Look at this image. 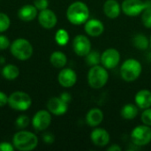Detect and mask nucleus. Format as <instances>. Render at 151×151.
I'll return each mask as SVG.
<instances>
[{"label": "nucleus", "mask_w": 151, "mask_h": 151, "mask_svg": "<svg viewBox=\"0 0 151 151\" xmlns=\"http://www.w3.org/2000/svg\"><path fill=\"white\" fill-rule=\"evenodd\" d=\"M89 8L82 1L72 3L66 10V18L68 21L75 26L84 24L89 19Z\"/></svg>", "instance_id": "1"}, {"label": "nucleus", "mask_w": 151, "mask_h": 151, "mask_svg": "<svg viewBox=\"0 0 151 151\" xmlns=\"http://www.w3.org/2000/svg\"><path fill=\"white\" fill-rule=\"evenodd\" d=\"M38 137L32 132L19 130L12 137L14 149L19 151H31L38 145Z\"/></svg>", "instance_id": "2"}, {"label": "nucleus", "mask_w": 151, "mask_h": 151, "mask_svg": "<svg viewBox=\"0 0 151 151\" xmlns=\"http://www.w3.org/2000/svg\"><path fill=\"white\" fill-rule=\"evenodd\" d=\"M10 51L12 55L20 61L29 59L34 52L33 46L29 41L25 38H17L10 45Z\"/></svg>", "instance_id": "3"}, {"label": "nucleus", "mask_w": 151, "mask_h": 151, "mask_svg": "<svg viewBox=\"0 0 151 151\" xmlns=\"http://www.w3.org/2000/svg\"><path fill=\"white\" fill-rule=\"evenodd\" d=\"M142 72V65L135 58L126 59L120 66V76L127 82L136 81Z\"/></svg>", "instance_id": "4"}, {"label": "nucleus", "mask_w": 151, "mask_h": 151, "mask_svg": "<svg viewBox=\"0 0 151 151\" xmlns=\"http://www.w3.org/2000/svg\"><path fill=\"white\" fill-rule=\"evenodd\" d=\"M109 80V73L107 69L100 65H93L88 73V85L94 89H100L104 88Z\"/></svg>", "instance_id": "5"}, {"label": "nucleus", "mask_w": 151, "mask_h": 151, "mask_svg": "<svg viewBox=\"0 0 151 151\" xmlns=\"http://www.w3.org/2000/svg\"><path fill=\"white\" fill-rule=\"evenodd\" d=\"M8 105L12 110L18 111H25L31 107L32 98L26 92L15 91L8 96Z\"/></svg>", "instance_id": "6"}, {"label": "nucleus", "mask_w": 151, "mask_h": 151, "mask_svg": "<svg viewBox=\"0 0 151 151\" xmlns=\"http://www.w3.org/2000/svg\"><path fill=\"white\" fill-rule=\"evenodd\" d=\"M131 142L138 147L148 145L151 142V127L146 125L135 127L131 132Z\"/></svg>", "instance_id": "7"}, {"label": "nucleus", "mask_w": 151, "mask_h": 151, "mask_svg": "<svg viewBox=\"0 0 151 151\" xmlns=\"http://www.w3.org/2000/svg\"><path fill=\"white\" fill-rule=\"evenodd\" d=\"M147 7H151V1L124 0L121 4V11L129 17H135L142 14Z\"/></svg>", "instance_id": "8"}, {"label": "nucleus", "mask_w": 151, "mask_h": 151, "mask_svg": "<svg viewBox=\"0 0 151 151\" xmlns=\"http://www.w3.org/2000/svg\"><path fill=\"white\" fill-rule=\"evenodd\" d=\"M51 113L48 110H40L32 118L31 123L33 127L38 131L42 132L46 130L51 124Z\"/></svg>", "instance_id": "9"}, {"label": "nucleus", "mask_w": 151, "mask_h": 151, "mask_svg": "<svg viewBox=\"0 0 151 151\" xmlns=\"http://www.w3.org/2000/svg\"><path fill=\"white\" fill-rule=\"evenodd\" d=\"M73 49L79 57H86L91 51V42L88 36L84 35H78L73 38Z\"/></svg>", "instance_id": "10"}, {"label": "nucleus", "mask_w": 151, "mask_h": 151, "mask_svg": "<svg viewBox=\"0 0 151 151\" xmlns=\"http://www.w3.org/2000/svg\"><path fill=\"white\" fill-rule=\"evenodd\" d=\"M120 61V53L118 50L110 48L101 54V64L107 70L115 68Z\"/></svg>", "instance_id": "11"}, {"label": "nucleus", "mask_w": 151, "mask_h": 151, "mask_svg": "<svg viewBox=\"0 0 151 151\" xmlns=\"http://www.w3.org/2000/svg\"><path fill=\"white\" fill-rule=\"evenodd\" d=\"M37 18L39 24L46 29H51L55 27L58 23V17L56 13L49 8L40 11L38 12Z\"/></svg>", "instance_id": "12"}, {"label": "nucleus", "mask_w": 151, "mask_h": 151, "mask_svg": "<svg viewBox=\"0 0 151 151\" xmlns=\"http://www.w3.org/2000/svg\"><path fill=\"white\" fill-rule=\"evenodd\" d=\"M58 83L63 88H72L77 82V74L72 68H62L58 75Z\"/></svg>", "instance_id": "13"}, {"label": "nucleus", "mask_w": 151, "mask_h": 151, "mask_svg": "<svg viewBox=\"0 0 151 151\" xmlns=\"http://www.w3.org/2000/svg\"><path fill=\"white\" fill-rule=\"evenodd\" d=\"M47 110L55 116H62L68 111V104L58 97H51L47 103Z\"/></svg>", "instance_id": "14"}, {"label": "nucleus", "mask_w": 151, "mask_h": 151, "mask_svg": "<svg viewBox=\"0 0 151 151\" xmlns=\"http://www.w3.org/2000/svg\"><path fill=\"white\" fill-rule=\"evenodd\" d=\"M90 139L94 145L97 147H105L109 144L111 136L107 130L102 127H97L91 132Z\"/></svg>", "instance_id": "15"}, {"label": "nucleus", "mask_w": 151, "mask_h": 151, "mask_svg": "<svg viewBox=\"0 0 151 151\" xmlns=\"http://www.w3.org/2000/svg\"><path fill=\"white\" fill-rule=\"evenodd\" d=\"M84 30L88 35L97 37L104 33V23L97 19H88L84 23Z\"/></svg>", "instance_id": "16"}, {"label": "nucleus", "mask_w": 151, "mask_h": 151, "mask_svg": "<svg viewBox=\"0 0 151 151\" xmlns=\"http://www.w3.org/2000/svg\"><path fill=\"white\" fill-rule=\"evenodd\" d=\"M104 12L109 19H117L121 12V5L117 0H106L104 4Z\"/></svg>", "instance_id": "17"}, {"label": "nucleus", "mask_w": 151, "mask_h": 151, "mask_svg": "<svg viewBox=\"0 0 151 151\" xmlns=\"http://www.w3.org/2000/svg\"><path fill=\"white\" fill-rule=\"evenodd\" d=\"M38 15V10L34 4H25L18 11V17L23 21H32Z\"/></svg>", "instance_id": "18"}, {"label": "nucleus", "mask_w": 151, "mask_h": 151, "mask_svg": "<svg viewBox=\"0 0 151 151\" xmlns=\"http://www.w3.org/2000/svg\"><path fill=\"white\" fill-rule=\"evenodd\" d=\"M104 120V112L99 108L90 109L86 115V123L91 127H98Z\"/></svg>", "instance_id": "19"}, {"label": "nucleus", "mask_w": 151, "mask_h": 151, "mask_svg": "<svg viewBox=\"0 0 151 151\" xmlns=\"http://www.w3.org/2000/svg\"><path fill=\"white\" fill-rule=\"evenodd\" d=\"M135 104L140 109H147L151 107V91L148 89H142L138 91L134 96Z\"/></svg>", "instance_id": "20"}, {"label": "nucleus", "mask_w": 151, "mask_h": 151, "mask_svg": "<svg viewBox=\"0 0 151 151\" xmlns=\"http://www.w3.org/2000/svg\"><path fill=\"white\" fill-rule=\"evenodd\" d=\"M50 62L55 68L62 69L67 64V57L64 52L56 50L51 53L50 57Z\"/></svg>", "instance_id": "21"}, {"label": "nucleus", "mask_w": 151, "mask_h": 151, "mask_svg": "<svg viewBox=\"0 0 151 151\" xmlns=\"http://www.w3.org/2000/svg\"><path fill=\"white\" fill-rule=\"evenodd\" d=\"M138 109H139V107L136 104H127L122 107V109L120 111V115L125 119H127V120L134 119L138 115V112H139Z\"/></svg>", "instance_id": "22"}, {"label": "nucleus", "mask_w": 151, "mask_h": 151, "mask_svg": "<svg viewBox=\"0 0 151 151\" xmlns=\"http://www.w3.org/2000/svg\"><path fill=\"white\" fill-rule=\"evenodd\" d=\"M2 75L7 81H13L19 75V69L13 64H7L2 69Z\"/></svg>", "instance_id": "23"}, {"label": "nucleus", "mask_w": 151, "mask_h": 151, "mask_svg": "<svg viewBox=\"0 0 151 151\" xmlns=\"http://www.w3.org/2000/svg\"><path fill=\"white\" fill-rule=\"evenodd\" d=\"M133 44L136 49L144 50L150 47V39H148L145 35L137 34L133 39Z\"/></svg>", "instance_id": "24"}, {"label": "nucleus", "mask_w": 151, "mask_h": 151, "mask_svg": "<svg viewBox=\"0 0 151 151\" xmlns=\"http://www.w3.org/2000/svg\"><path fill=\"white\" fill-rule=\"evenodd\" d=\"M69 38L70 36H69L68 32L64 28L58 29L55 34V41L59 46L66 45L69 42Z\"/></svg>", "instance_id": "25"}, {"label": "nucleus", "mask_w": 151, "mask_h": 151, "mask_svg": "<svg viewBox=\"0 0 151 151\" xmlns=\"http://www.w3.org/2000/svg\"><path fill=\"white\" fill-rule=\"evenodd\" d=\"M86 63L90 66L99 65L101 63V54L97 50H91L86 56Z\"/></svg>", "instance_id": "26"}, {"label": "nucleus", "mask_w": 151, "mask_h": 151, "mask_svg": "<svg viewBox=\"0 0 151 151\" xmlns=\"http://www.w3.org/2000/svg\"><path fill=\"white\" fill-rule=\"evenodd\" d=\"M30 124V119L27 115H20L15 120V126L18 129L23 130L27 128Z\"/></svg>", "instance_id": "27"}, {"label": "nucleus", "mask_w": 151, "mask_h": 151, "mask_svg": "<svg viewBox=\"0 0 151 151\" xmlns=\"http://www.w3.org/2000/svg\"><path fill=\"white\" fill-rule=\"evenodd\" d=\"M11 25V19L9 16L4 12H0V34L5 32Z\"/></svg>", "instance_id": "28"}, {"label": "nucleus", "mask_w": 151, "mask_h": 151, "mask_svg": "<svg viewBox=\"0 0 151 151\" xmlns=\"http://www.w3.org/2000/svg\"><path fill=\"white\" fill-rule=\"evenodd\" d=\"M142 22L147 28H151V7H147L142 12Z\"/></svg>", "instance_id": "29"}, {"label": "nucleus", "mask_w": 151, "mask_h": 151, "mask_svg": "<svg viewBox=\"0 0 151 151\" xmlns=\"http://www.w3.org/2000/svg\"><path fill=\"white\" fill-rule=\"evenodd\" d=\"M141 120L144 125L151 127V107L143 110L141 116Z\"/></svg>", "instance_id": "30"}, {"label": "nucleus", "mask_w": 151, "mask_h": 151, "mask_svg": "<svg viewBox=\"0 0 151 151\" xmlns=\"http://www.w3.org/2000/svg\"><path fill=\"white\" fill-rule=\"evenodd\" d=\"M34 5L36 7L38 11L47 9L49 7V0H35Z\"/></svg>", "instance_id": "31"}, {"label": "nucleus", "mask_w": 151, "mask_h": 151, "mask_svg": "<svg viewBox=\"0 0 151 151\" xmlns=\"http://www.w3.org/2000/svg\"><path fill=\"white\" fill-rule=\"evenodd\" d=\"M10 45H11V42L8 37L5 36L4 35L0 34V50H6L7 48L10 47Z\"/></svg>", "instance_id": "32"}, {"label": "nucleus", "mask_w": 151, "mask_h": 151, "mask_svg": "<svg viewBox=\"0 0 151 151\" xmlns=\"http://www.w3.org/2000/svg\"><path fill=\"white\" fill-rule=\"evenodd\" d=\"M14 146L12 143L8 142H0V151H13Z\"/></svg>", "instance_id": "33"}, {"label": "nucleus", "mask_w": 151, "mask_h": 151, "mask_svg": "<svg viewBox=\"0 0 151 151\" xmlns=\"http://www.w3.org/2000/svg\"><path fill=\"white\" fill-rule=\"evenodd\" d=\"M42 140L47 144H52L55 141V136L51 133H46L42 135Z\"/></svg>", "instance_id": "34"}, {"label": "nucleus", "mask_w": 151, "mask_h": 151, "mask_svg": "<svg viewBox=\"0 0 151 151\" xmlns=\"http://www.w3.org/2000/svg\"><path fill=\"white\" fill-rule=\"evenodd\" d=\"M6 104H8V96L4 92L0 91V107H4Z\"/></svg>", "instance_id": "35"}, {"label": "nucleus", "mask_w": 151, "mask_h": 151, "mask_svg": "<svg viewBox=\"0 0 151 151\" xmlns=\"http://www.w3.org/2000/svg\"><path fill=\"white\" fill-rule=\"evenodd\" d=\"M60 98L62 99V100H64L65 103H67V104H69L70 102H71V100H72V96H71V95L69 94V93H67V92H63L61 95H60Z\"/></svg>", "instance_id": "36"}, {"label": "nucleus", "mask_w": 151, "mask_h": 151, "mask_svg": "<svg viewBox=\"0 0 151 151\" xmlns=\"http://www.w3.org/2000/svg\"><path fill=\"white\" fill-rule=\"evenodd\" d=\"M107 151H121V148L118 144H112L107 148Z\"/></svg>", "instance_id": "37"}, {"label": "nucleus", "mask_w": 151, "mask_h": 151, "mask_svg": "<svg viewBox=\"0 0 151 151\" xmlns=\"http://www.w3.org/2000/svg\"><path fill=\"white\" fill-rule=\"evenodd\" d=\"M4 58L3 57H0V64H4Z\"/></svg>", "instance_id": "38"}, {"label": "nucleus", "mask_w": 151, "mask_h": 151, "mask_svg": "<svg viewBox=\"0 0 151 151\" xmlns=\"http://www.w3.org/2000/svg\"><path fill=\"white\" fill-rule=\"evenodd\" d=\"M150 47L151 48V35H150Z\"/></svg>", "instance_id": "39"}]
</instances>
